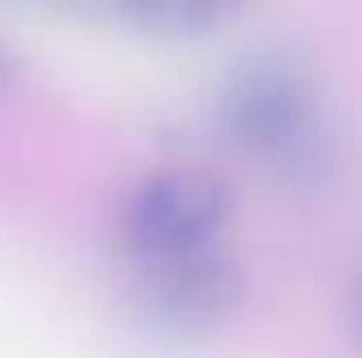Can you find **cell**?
<instances>
[{"instance_id": "6da1fadb", "label": "cell", "mask_w": 362, "mask_h": 358, "mask_svg": "<svg viewBox=\"0 0 362 358\" xmlns=\"http://www.w3.org/2000/svg\"><path fill=\"white\" fill-rule=\"evenodd\" d=\"M219 127L286 178H316L329 161L325 110L308 68L291 55L240 64L219 93Z\"/></svg>"}, {"instance_id": "7a4b0ae2", "label": "cell", "mask_w": 362, "mask_h": 358, "mask_svg": "<svg viewBox=\"0 0 362 358\" xmlns=\"http://www.w3.org/2000/svg\"><path fill=\"white\" fill-rule=\"evenodd\" d=\"M228 211H232L228 185L215 173L165 169L139 181V190L127 198L118 232L127 253L139 266H152V262H169V258H185L219 245Z\"/></svg>"}, {"instance_id": "3957f363", "label": "cell", "mask_w": 362, "mask_h": 358, "mask_svg": "<svg viewBox=\"0 0 362 358\" xmlns=\"http://www.w3.org/2000/svg\"><path fill=\"white\" fill-rule=\"evenodd\" d=\"M240 295H245V278L236 262L219 245H211L185 258L139 266L135 308L160 333L198 337L232 321V312L240 308Z\"/></svg>"}, {"instance_id": "277c9868", "label": "cell", "mask_w": 362, "mask_h": 358, "mask_svg": "<svg viewBox=\"0 0 362 358\" xmlns=\"http://www.w3.org/2000/svg\"><path fill=\"white\" fill-rule=\"evenodd\" d=\"M240 8V0H122V13L156 38H194L215 30Z\"/></svg>"}, {"instance_id": "5b68a950", "label": "cell", "mask_w": 362, "mask_h": 358, "mask_svg": "<svg viewBox=\"0 0 362 358\" xmlns=\"http://www.w3.org/2000/svg\"><path fill=\"white\" fill-rule=\"evenodd\" d=\"M346 329H350V337L362 346V274L350 282V291H346Z\"/></svg>"}, {"instance_id": "8992f818", "label": "cell", "mask_w": 362, "mask_h": 358, "mask_svg": "<svg viewBox=\"0 0 362 358\" xmlns=\"http://www.w3.org/2000/svg\"><path fill=\"white\" fill-rule=\"evenodd\" d=\"M4 81H8V55H4V47H0V89H4Z\"/></svg>"}]
</instances>
